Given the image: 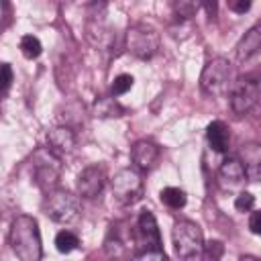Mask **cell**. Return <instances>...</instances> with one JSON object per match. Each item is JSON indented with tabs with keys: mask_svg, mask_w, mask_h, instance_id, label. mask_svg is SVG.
Masks as SVG:
<instances>
[{
	"mask_svg": "<svg viewBox=\"0 0 261 261\" xmlns=\"http://www.w3.org/2000/svg\"><path fill=\"white\" fill-rule=\"evenodd\" d=\"M228 80H230V63L222 57H214L204 65L200 75V86L206 94L218 96L226 92Z\"/></svg>",
	"mask_w": 261,
	"mask_h": 261,
	"instance_id": "cell-5",
	"label": "cell"
},
{
	"mask_svg": "<svg viewBox=\"0 0 261 261\" xmlns=\"http://www.w3.org/2000/svg\"><path fill=\"white\" fill-rule=\"evenodd\" d=\"M259 49H261V27L255 24L251 31L245 33V37L239 41L237 45V57L239 61H249V59H255L259 55Z\"/></svg>",
	"mask_w": 261,
	"mask_h": 261,
	"instance_id": "cell-14",
	"label": "cell"
},
{
	"mask_svg": "<svg viewBox=\"0 0 261 261\" xmlns=\"http://www.w3.org/2000/svg\"><path fill=\"white\" fill-rule=\"evenodd\" d=\"M59 177V157H55L49 149L47 151H39L35 155V179L37 184L47 190L53 188L57 184Z\"/></svg>",
	"mask_w": 261,
	"mask_h": 261,
	"instance_id": "cell-9",
	"label": "cell"
},
{
	"mask_svg": "<svg viewBox=\"0 0 261 261\" xmlns=\"http://www.w3.org/2000/svg\"><path fill=\"white\" fill-rule=\"evenodd\" d=\"M104 249L110 257H122L126 255L133 247V230L128 228L126 234H122V224H114L106 237V243H104Z\"/></svg>",
	"mask_w": 261,
	"mask_h": 261,
	"instance_id": "cell-12",
	"label": "cell"
},
{
	"mask_svg": "<svg viewBox=\"0 0 261 261\" xmlns=\"http://www.w3.org/2000/svg\"><path fill=\"white\" fill-rule=\"evenodd\" d=\"M94 114L100 118H112V116H122L124 108L114 100V98H98L94 102Z\"/></svg>",
	"mask_w": 261,
	"mask_h": 261,
	"instance_id": "cell-18",
	"label": "cell"
},
{
	"mask_svg": "<svg viewBox=\"0 0 261 261\" xmlns=\"http://www.w3.org/2000/svg\"><path fill=\"white\" fill-rule=\"evenodd\" d=\"M126 49L139 59H151L159 49V35L153 27L137 22L126 33Z\"/></svg>",
	"mask_w": 261,
	"mask_h": 261,
	"instance_id": "cell-4",
	"label": "cell"
},
{
	"mask_svg": "<svg viewBox=\"0 0 261 261\" xmlns=\"http://www.w3.org/2000/svg\"><path fill=\"white\" fill-rule=\"evenodd\" d=\"M112 194L120 204H135L143 198V179L137 169H120L112 177Z\"/></svg>",
	"mask_w": 261,
	"mask_h": 261,
	"instance_id": "cell-6",
	"label": "cell"
},
{
	"mask_svg": "<svg viewBox=\"0 0 261 261\" xmlns=\"http://www.w3.org/2000/svg\"><path fill=\"white\" fill-rule=\"evenodd\" d=\"M259 102V82L253 75H245L234 82L230 90V106L237 114H245Z\"/></svg>",
	"mask_w": 261,
	"mask_h": 261,
	"instance_id": "cell-8",
	"label": "cell"
},
{
	"mask_svg": "<svg viewBox=\"0 0 261 261\" xmlns=\"http://www.w3.org/2000/svg\"><path fill=\"white\" fill-rule=\"evenodd\" d=\"M133 75H128V73H120V75H116L114 77V82H112V86H110V92H112V98L114 96H122V94H126L130 88H133Z\"/></svg>",
	"mask_w": 261,
	"mask_h": 261,
	"instance_id": "cell-22",
	"label": "cell"
},
{
	"mask_svg": "<svg viewBox=\"0 0 261 261\" xmlns=\"http://www.w3.org/2000/svg\"><path fill=\"white\" fill-rule=\"evenodd\" d=\"M228 8H230L232 12L243 14V12H247V10L251 8V2H249V0H234V2H230V4H228Z\"/></svg>",
	"mask_w": 261,
	"mask_h": 261,
	"instance_id": "cell-28",
	"label": "cell"
},
{
	"mask_svg": "<svg viewBox=\"0 0 261 261\" xmlns=\"http://www.w3.org/2000/svg\"><path fill=\"white\" fill-rule=\"evenodd\" d=\"M204 251H206L210 261H220V257L224 253V245L220 241H210L208 245H204Z\"/></svg>",
	"mask_w": 261,
	"mask_h": 261,
	"instance_id": "cell-24",
	"label": "cell"
},
{
	"mask_svg": "<svg viewBox=\"0 0 261 261\" xmlns=\"http://www.w3.org/2000/svg\"><path fill=\"white\" fill-rule=\"evenodd\" d=\"M106 184V171L100 165H88L80 175H77V194L82 198H96Z\"/></svg>",
	"mask_w": 261,
	"mask_h": 261,
	"instance_id": "cell-10",
	"label": "cell"
},
{
	"mask_svg": "<svg viewBox=\"0 0 261 261\" xmlns=\"http://www.w3.org/2000/svg\"><path fill=\"white\" fill-rule=\"evenodd\" d=\"M218 177H220V184L224 188H228V190L230 188H239L247 179L245 169H243V165H241L239 159H226V161H222V165L218 169Z\"/></svg>",
	"mask_w": 261,
	"mask_h": 261,
	"instance_id": "cell-15",
	"label": "cell"
},
{
	"mask_svg": "<svg viewBox=\"0 0 261 261\" xmlns=\"http://www.w3.org/2000/svg\"><path fill=\"white\" fill-rule=\"evenodd\" d=\"M20 51H22V55H24L27 59H35V57L41 55L43 45H41V41H39L35 35H24V37L20 39Z\"/></svg>",
	"mask_w": 261,
	"mask_h": 261,
	"instance_id": "cell-20",
	"label": "cell"
},
{
	"mask_svg": "<svg viewBox=\"0 0 261 261\" xmlns=\"http://www.w3.org/2000/svg\"><path fill=\"white\" fill-rule=\"evenodd\" d=\"M173 249L181 261H198L204 253L202 228L192 220H179L171 232Z\"/></svg>",
	"mask_w": 261,
	"mask_h": 261,
	"instance_id": "cell-2",
	"label": "cell"
},
{
	"mask_svg": "<svg viewBox=\"0 0 261 261\" xmlns=\"http://www.w3.org/2000/svg\"><path fill=\"white\" fill-rule=\"evenodd\" d=\"M10 247L18 261H41L43 257V243L39 222L33 216L20 214L10 224Z\"/></svg>",
	"mask_w": 261,
	"mask_h": 261,
	"instance_id": "cell-1",
	"label": "cell"
},
{
	"mask_svg": "<svg viewBox=\"0 0 261 261\" xmlns=\"http://www.w3.org/2000/svg\"><path fill=\"white\" fill-rule=\"evenodd\" d=\"M130 159L135 163V167L139 171H149L155 167L157 159H159V147L153 143V141H137L133 147H130Z\"/></svg>",
	"mask_w": 261,
	"mask_h": 261,
	"instance_id": "cell-11",
	"label": "cell"
},
{
	"mask_svg": "<svg viewBox=\"0 0 261 261\" xmlns=\"http://www.w3.org/2000/svg\"><path fill=\"white\" fill-rule=\"evenodd\" d=\"M206 139L216 153H224L230 143V130L222 120H214L206 126Z\"/></svg>",
	"mask_w": 261,
	"mask_h": 261,
	"instance_id": "cell-16",
	"label": "cell"
},
{
	"mask_svg": "<svg viewBox=\"0 0 261 261\" xmlns=\"http://www.w3.org/2000/svg\"><path fill=\"white\" fill-rule=\"evenodd\" d=\"M12 67L8 63H0V92L8 90L10 84H12Z\"/></svg>",
	"mask_w": 261,
	"mask_h": 261,
	"instance_id": "cell-25",
	"label": "cell"
},
{
	"mask_svg": "<svg viewBox=\"0 0 261 261\" xmlns=\"http://www.w3.org/2000/svg\"><path fill=\"white\" fill-rule=\"evenodd\" d=\"M47 149L55 155V157H61L65 153H69L73 147H75V135L71 128L67 126H55L53 130H49L47 135Z\"/></svg>",
	"mask_w": 261,
	"mask_h": 261,
	"instance_id": "cell-13",
	"label": "cell"
},
{
	"mask_svg": "<svg viewBox=\"0 0 261 261\" xmlns=\"http://www.w3.org/2000/svg\"><path fill=\"white\" fill-rule=\"evenodd\" d=\"M245 175L249 181H257L259 179V165H261V151L255 143L245 145V161H241Z\"/></svg>",
	"mask_w": 261,
	"mask_h": 261,
	"instance_id": "cell-17",
	"label": "cell"
},
{
	"mask_svg": "<svg viewBox=\"0 0 261 261\" xmlns=\"http://www.w3.org/2000/svg\"><path fill=\"white\" fill-rule=\"evenodd\" d=\"M234 208H237L239 212H249V210H253V208H255V196L249 194V192H241V194L237 196V200H234Z\"/></svg>",
	"mask_w": 261,
	"mask_h": 261,
	"instance_id": "cell-23",
	"label": "cell"
},
{
	"mask_svg": "<svg viewBox=\"0 0 261 261\" xmlns=\"http://www.w3.org/2000/svg\"><path fill=\"white\" fill-rule=\"evenodd\" d=\"M133 261H167V255L161 251H145V253H139Z\"/></svg>",
	"mask_w": 261,
	"mask_h": 261,
	"instance_id": "cell-26",
	"label": "cell"
},
{
	"mask_svg": "<svg viewBox=\"0 0 261 261\" xmlns=\"http://www.w3.org/2000/svg\"><path fill=\"white\" fill-rule=\"evenodd\" d=\"M45 214L55 222H71L80 214V198L65 192V190H53L47 194L43 202Z\"/></svg>",
	"mask_w": 261,
	"mask_h": 261,
	"instance_id": "cell-3",
	"label": "cell"
},
{
	"mask_svg": "<svg viewBox=\"0 0 261 261\" xmlns=\"http://www.w3.org/2000/svg\"><path fill=\"white\" fill-rule=\"evenodd\" d=\"M77 245H80V239L69 230H61L55 237V247L59 253H71L73 249H77Z\"/></svg>",
	"mask_w": 261,
	"mask_h": 261,
	"instance_id": "cell-21",
	"label": "cell"
},
{
	"mask_svg": "<svg viewBox=\"0 0 261 261\" xmlns=\"http://www.w3.org/2000/svg\"><path fill=\"white\" fill-rule=\"evenodd\" d=\"M161 202L165 204V206H169V208H184L186 206V200H188V196H186V192L181 190V188H173V186H169V188H163L161 190Z\"/></svg>",
	"mask_w": 261,
	"mask_h": 261,
	"instance_id": "cell-19",
	"label": "cell"
},
{
	"mask_svg": "<svg viewBox=\"0 0 261 261\" xmlns=\"http://www.w3.org/2000/svg\"><path fill=\"white\" fill-rule=\"evenodd\" d=\"M249 228H251V232H253V234H259V232H261V212L253 210L251 220H249Z\"/></svg>",
	"mask_w": 261,
	"mask_h": 261,
	"instance_id": "cell-27",
	"label": "cell"
},
{
	"mask_svg": "<svg viewBox=\"0 0 261 261\" xmlns=\"http://www.w3.org/2000/svg\"><path fill=\"white\" fill-rule=\"evenodd\" d=\"M133 247L141 253L145 251H161V234L157 228V220L149 210H143L133 228Z\"/></svg>",
	"mask_w": 261,
	"mask_h": 261,
	"instance_id": "cell-7",
	"label": "cell"
},
{
	"mask_svg": "<svg viewBox=\"0 0 261 261\" xmlns=\"http://www.w3.org/2000/svg\"><path fill=\"white\" fill-rule=\"evenodd\" d=\"M8 14H10V6L0 0V27H4V22L8 20Z\"/></svg>",
	"mask_w": 261,
	"mask_h": 261,
	"instance_id": "cell-29",
	"label": "cell"
},
{
	"mask_svg": "<svg viewBox=\"0 0 261 261\" xmlns=\"http://www.w3.org/2000/svg\"><path fill=\"white\" fill-rule=\"evenodd\" d=\"M241 261H259L257 257H251V255H245V257H241Z\"/></svg>",
	"mask_w": 261,
	"mask_h": 261,
	"instance_id": "cell-30",
	"label": "cell"
}]
</instances>
